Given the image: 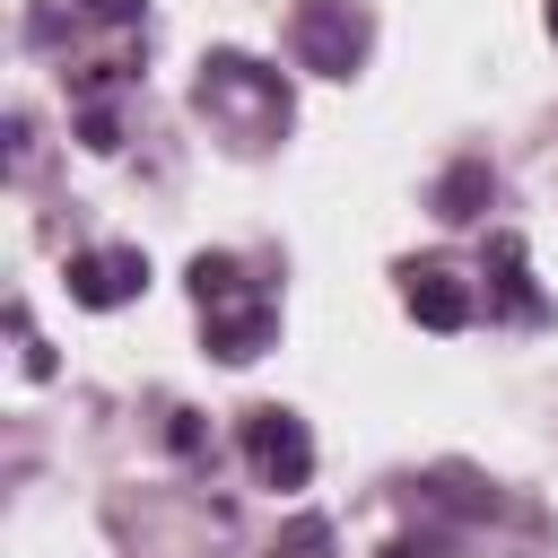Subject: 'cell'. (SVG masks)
I'll use <instances>...</instances> for the list:
<instances>
[{
    "label": "cell",
    "instance_id": "obj_1",
    "mask_svg": "<svg viewBox=\"0 0 558 558\" xmlns=\"http://www.w3.org/2000/svg\"><path fill=\"white\" fill-rule=\"evenodd\" d=\"M192 305H201V331H209V349L227 366H253L270 349V331H279V296L262 279H244L235 253H201L192 262Z\"/></svg>",
    "mask_w": 558,
    "mask_h": 558
},
{
    "label": "cell",
    "instance_id": "obj_2",
    "mask_svg": "<svg viewBox=\"0 0 558 558\" xmlns=\"http://www.w3.org/2000/svg\"><path fill=\"white\" fill-rule=\"evenodd\" d=\"M192 105H201L235 148H262V140L288 131V78H279L270 61H253V52H209L201 78H192Z\"/></svg>",
    "mask_w": 558,
    "mask_h": 558
},
{
    "label": "cell",
    "instance_id": "obj_3",
    "mask_svg": "<svg viewBox=\"0 0 558 558\" xmlns=\"http://www.w3.org/2000/svg\"><path fill=\"white\" fill-rule=\"evenodd\" d=\"M244 462H253V480H262V488L296 497V488L314 480V436H305V418H296V410H279V401L244 410Z\"/></svg>",
    "mask_w": 558,
    "mask_h": 558
},
{
    "label": "cell",
    "instance_id": "obj_4",
    "mask_svg": "<svg viewBox=\"0 0 558 558\" xmlns=\"http://www.w3.org/2000/svg\"><path fill=\"white\" fill-rule=\"evenodd\" d=\"M296 61L323 70V78H349L366 61V9L357 0H296V26H288Z\"/></svg>",
    "mask_w": 558,
    "mask_h": 558
},
{
    "label": "cell",
    "instance_id": "obj_5",
    "mask_svg": "<svg viewBox=\"0 0 558 558\" xmlns=\"http://www.w3.org/2000/svg\"><path fill=\"white\" fill-rule=\"evenodd\" d=\"M480 279H488V323H549V296H541L532 253H523V235H514V227H497V235H488Z\"/></svg>",
    "mask_w": 558,
    "mask_h": 558
},
{
    "label": "cell",
    "instance_id": "obj_6",
    "mask_svg": "<svg viewBox=\"0 0 558 558\" xmlns=\"http://www.w3.org/2000/svg\"><path fill=\"white\" fill-rule=\"evenodd\" d=\"M61 288H70L78 305L113 314V305H131V296L148 288V253H140V244H96V253H70Z\"/></svg>",
    "mask_w": 558,
    "mask_h": 558
},
{
    "label": "cell",
    "instance_id": "obj_7",
    "mask_svg": "<svg viewBox=\"0 0 558 558\" xmlns=\"http://www.w3.org/2000/svg\"><path fill=\"white\" fill-rule=\"evenodd\" d=\"M401 305H410L427 331H462V323L480 314V296H471V279H462L453 262H401Z\"/></svg>",
    "mask_w": 558,
    "mask_h": 558
},
{
    "label": "cell",
    "instance_id": "obj_8",
    "mask_svg": "<svg viewBox=\"0 0 558 558\" xmlns=\"http://www.w3.org/2000/svg\"><path fill=\"white\" fill-rule=\"evenodd\" d=\"M488 192H497L488 157H462V166L436 183V218H480V209H488Z\"/></svg>",
    "mask_w": 558,
    "mask_h": 558
},
{
    "label": "cell",
    "instance_id": "obj_9",
    "mask_svg": "<svg viewBox=\"0 0 558 558\" xmlns=\"http://www.w3.org/2000/svg\"><path fill=\"white\" fill-rule=\"evenodd\" d=\"M78 17H87V26H113V35H140V26H148L140 0H78Z\"/></svg>",
    "mask_w": 558,
    "mask_h": 558
},
{
    "label": "cell",
    "instance_id": "obj_10",
    "mask_svg": "<svg viewBox=\"0 0 558 558\" xmlns=\"http://www.w3.org/2000/svg\"><path fill=\"white\" fill-rule=\"evenodd\" d=\"M166 445H174V453H183L192 471L209 462V436H201V418H192V410H166Z\"/></svg>",
    "mask_w": 558,
    "mask_h": 558
},
{
    "label": "cell",
    "instance_id": "obj_11",
    "mask_svg": "<svg viewBox=\"0 0 558 558\" xmlns=\"http://www.w3.org/2000/svg\"><path fill=\"white\" fill-rule=\"evenodd\" d=\"M323 541H331V523H296V532L279 541V558H323Z\"/></svg>",
    "mask_w": 558,
    "mask_h": 558
},
{
    "label": "cell",
    "instance_id": "obj_12",
    "mask_svg": "<svg viewBox=\"0 0 558 558\" xmlns=\"http://www.w3.org/2000/svg\"><path fill=\"white\" fill-rule=\"evenodd\" d=\"M549 44H558V0H549Z\"/></svg>",
    "mask_w": 558,
    "mask_h": 558
}]
</instances>
